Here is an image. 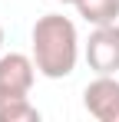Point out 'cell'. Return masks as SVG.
<instances>
[{
  "instance_id": "1",
  "label": "cell",
  "mask_w": 119,
  "mask_h": 122,
  "mask_svg": "<svg viewBox=\"0 0 119 122\" xmlns=\"http://www.w3.org/2000/svg\"><path fill=\"white\" fill-rule=\"evenodd\" d=\"M30 46H33V63H37L40 76L46 79H63L76 69L79 63V33L76 23L63 13H43L33 23L30 33Z\"/></svg>"
},
{
  "instance_id": "2",
  "label": "cell",
  "mask_w": 119,
  "mask_h": 122,
  "mask_svg": "<svg viewBox=\"0 0 119 122\" xmlns=\"http://www.w3.org/2000/svg\"><path fill=\"white\" fill-rule=\"evenodd\" d=\"M83 56L96 76H116L119 73V23L93 26Z\"/></svg>"
},
{
  "instance_id": "3",
  "label": "cell",
  "mask_w": 119,
  "mask_h": 122,
  "mask_svg": "<svg viewBox=\"0 0 119 122\" xmlns=\"http://www.w3.org/2000/svg\"><path fill=\"white\" fill-rule=\"evenodd\" d=\"M86 112L99 122H119V79L116 76H96L83 89Z\"/></svg>"
},
{
  "instance_id": "4",
  "label": "cell",
  "mask_w": 119,
  "mask_h": 122,
  "mask_svg": "<svg viewBox=\"0 0 119 122\" xmlns=\"http://www.w3.org/2000/svg\"><path fill=\"white\" fill-rule=\"evenodd\" d=\"M37 63L27 53H3L0 56V92H30L37 79Z\"/></svg>"
},
{
  "instance_id": "5",
  "label": "cell",
  "mask_w": 119,
  "mask_h": 122,
  "mask_svg": "<svg viewBox=\"0 0 119 122\" xmlns=\"http://www.w3.org/2000/svg\"><path fill=\"white\" fill-rule=\"evenodd\" d=\"M0 122H40L30 92H0Z\"/></svg>"
},
{
  "instance_id": "6",
  "label": "cell",
  "mask_w": 119,
  "mask_h": 122,
  "mask_svg": "<svg viewBox=\"0 0 119 122\" xmlns=\"http://www.w3.org/2000/svg\"><path fill=\"white\" fill-rule=\"evenodd\" d=\"M76 13L93 26L119 23V0H76Z\"/></svg>"
},
{
  "instance_id": "7",
  "label": "cell",
  "mask_w": 119,
  "mask_h": 122,
  "mask_svg": "<svg viewBox=\"0 0 119 122\" xmlns=\"http://www.w3.org/2000/svg\"><path fill=\"white\" fill-rule=\"evenodd\" d=\"M56 3H73V7H76V0H56Z\"/></svg>"
},
{
  "instance_id": "8",
  "label": "cell",
  "mask_w": 119,
  "mask_h": 122,
  "mask_svg": "<svg viewBox=\"0 0 119 122\" xmlns=\"http://www.w3.org/2000/svg\"><path fill=\"white\" fill-rule=\"evenodd\" d=\"M0 46H3V26H0Z\"/></svg>"
}]
</instances>
